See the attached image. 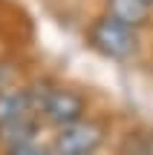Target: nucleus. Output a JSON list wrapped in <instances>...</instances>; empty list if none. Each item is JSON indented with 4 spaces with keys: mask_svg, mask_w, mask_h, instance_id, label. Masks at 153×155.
Wrapping results in <instances>:
<instances>
[{
    "mask_svg": "<svg viewBox=\"0 0 153 155\" xmlns=\"http://www.w3.org/2000/svg\"><path fill=\"white\" fill-rule=\"evenodd\" d=\"M87 46L107 61L130 63L142 52V35H139V29L121 23L119 17L101 12L87 23Z\"/></svg>",
    "mask_w": 153,
    "mask_h": 155,
    "instance_id": "f257e3e1",
    "label": "nucleus"
},
{
    "mask_svg": "<svg viewBox=\"0 0 153 155\" xmlns=\"http://www.w3.org/2000/svg\"><path fill=\"white\" fill-rule=\"evenodd\" d=\"M32 92L35 112L40 115V121H46L49 127H69V124L87 118V98L72 86H58V83H35L29 86Z\"/></svg>",
    "mask_w": 153,
    "mask_h": 155,
    "instance_id": "f03ea898",
    "label": "nucleus"
},
{
    "mask_svg": "<svg viewBox=\"0 0 153 155\" xmlns=\"http://www.w3.org/2000/svg\"><path fill=\"white\" fill-rule=\"evenodd\" d=\"M107 127L96 118H81V121L61 127L55 135L52 152L55 155H92L98 147L104 144Z\"/></svg>",
    "mask_w": 153,
    "mask_h": 155,
    "instance_id": "7ed1b4c3",
    "label": "nucleus"
},
{
    "mask_svg": "<svg viewBox=\"0 0 153 155\" xmlns=\"http://www.w3.org/2000/svg\"><path fill=\"white\" fill-rule=\"evenodd\" d=\"M104 12L113 17H119L121 23H127V26L133 29H148L153 23V9L144 0H104Z\"/></svg>",
    "mask_w": 153,
    "mask_h": 155,
    "instance_id": "20e7f679",
    "label": "nucleus"
},
{
    "mask_svg": "<svg viewBox=\"0 0 153 155\" xmlns=\"http://www.w3.org/2000/svg\"><path fill=\"white\" fill-rule=\"evenodd\" d=\"M29 112H35L29 86H3L0 89V127L29 115Z\"/></svg>",
    "mask_w": 153,
    "mask_h": 155,
    "instance_id": "39448f33",
    "label": "nucleus"
},
{
    "mask_svg": "<svg viewBox=\"0 0 153 155\" xmlns=\"http://www.w3.org/2000/svg\"><path fill=\"white\" fill-rule=\"evenodd\" d=\"M40 129V115L38 112H29V115L17 118V121H9L0 127V141L6 147H15V144H23V141H35Z\"/></svg>",
    "mask_w": 153,
    "mask_h": 155,
    "instance_id": "423d86ee",
    "label": "nucleus"
},
{
    "mask_svg": "<svg viewBox=\"0 0 153 155\" xmlns=\"http://www.w3.org/2000/svg\"><path fill=\"white\" fill-rule=\"evenodd\" d=\"M6 155H55V152L46 150V147H40L38 141H23V144L6 147Z\"/></svg>",
    "mask_w": 153,
    "mask_h": 155,
    "instance_id": "0eeeda50",
    "label": "nucleus"
},
{
    "mask_svg": "<svg viewBox=\"0 0 153 155\" xmlns=\"http://www.w3.org/2000/svg\"><path fill=\"white\" fill-rule=\"evenodd\" d=\"M144 3H148V6H150V9H153V0H144Z\"/></svg>",
    "mask_w": 153,
    "mask_h": 155,
    "instance_id": "6e6552de",
    "label": "nucleus"
},
{
    "mask_svg": "<svg viewBox=\"0 0 153 155\" xmlns=\"http://www.w3.org/2000/svg\"><path fill=\"white\" fill-rule=\"evenodd\" d=\"M92 155H96V152H92Z\"/></svg>",
    "mask_w": 153,
    "mask_h": 155,
    "instance_id": "1a4fd4ad",
    "label": "nucleus"
}]
</instances>
